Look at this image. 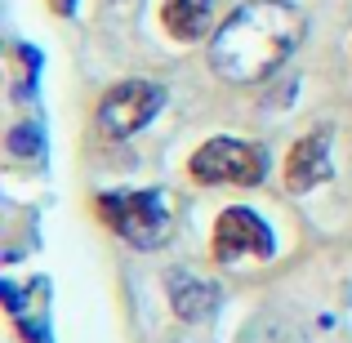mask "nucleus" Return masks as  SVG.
Segmentation results:
<instances>
[{
	"instance_id": "obj_7",
	"label": "nucleus",
	"mask_w": 352,
	"mask_h": 343,
	"mask_svg": "<svg viewBox=\"0 0 352 343\" xmlns=\"http://www.w3.org/2000/svg\"><path fill=\"white\" fill-rule=\"evenodd\" d=\"M170 303L183 321H201L219 308V285L201 281L192 272H170Z\"/></svg>"
},
{
	"instance_id": "obj_9",
	"label": "nucleus",
	"mask_w": 352,
	"mask_h": 343,
	"mask_svg": "<svg viewBox=\"0 0 352 343\" xmlns=\"http://www.w3.org/2000/svg\"><path fill=\"white\" fill-rule=\"evenodd\" d=\"M9 147H14L18 156H32L36 147H41V129H32V125H18V129H14V138H9Z\"/></svg>"
},
{
	"instance_id": "obj_8",
	"label": "nucleus",
	"mask_w": 352,
	"mask_h": 343,
	"mask_svg": "<svg viewBox=\"0 0 352 343\" xmlns=\"http://www.w3.org/2000/svg\"><path fill=\"white\" fill-rule=\"evenodd\" d=\"M214 5L219 0H165V32L174 41H201L214 23Z\"/></svg>"
},
{
	"instance_id": "obj_3",
	"label": "nucleus",
	"mask_w": 352,
	"mask_h": 343,
	"mask_svg": "<svg viewBox=\"0 0 352 343\" xmlns=\"http://www.w3.org/2000/svg\"><path fill=\"white\" fill-rule=\"evenodd\" d=\"M192 179L214 188V183H232V188H254L267 174V152L258 143H241V138H210L192 152L188 161Z\"/></svg>"
},
{
	"instance_id": "obj_4",
	"label": "nucleus",
	"mask_w": 352,
	"mask_h": 343,
	"mask_svg": "<svg viewBox=\"0 0 352 343\" xmlns=\"http://www.w3.org/2000/svg\"><path fill=\"white\" fill-rule=\"evenodd\" d=\"M165 103V89L156 80H120L98 103V129L107 138H129L147 125Z\"/></svg>"
},
{
	"instance_id": "obj_6",
	"label": "nucleus",
	"mask_w": 352,
	"mask_h": 343,
	"mask_svg": "<svg viewBox=\"0 0 352 343\" xmlns=\"http://www.w3.org/2000/svg\"><path fill=\"white\" fill-rule=\"evenodd\" d=\"M330 179V134L326 129H312L299 143L290 147V161H285V188L290 192H308L317 183Z\"/></svg>"
},
{
	"instance_id": "obj_5",
	"label": "nucleus",
	"mask_w": 352,
	"mask_h": 343,
	"mask_svg": "<svg viewBox=\"0 0 352 343\" xmlns=\"http://www.w3.org/2000/svg\"><path fill=\"white\" fill-rule=\"evenodd\" d=\"M272 228L254 210H223L214 228V258L236 263V258H267L272 254Z\"/></svg>"
},
{
	"instance_id": "obj_1",
	"label": "nucleus",
	"mask_w": 352,
	"mask_h": 343,
	"mask_svg": "<svg viewBox=\"0 0 352 343\" xmlns=\"http://www.w3.org/2000/svg\"><path fill=\"white\" fill-rule=\"evenodd\" d=\"M303 45V14L290 0H250L214 32L210 67L232 85H254L272 76Z\"/></svg>"
},
{
	"instance_id": "obj_10",
	"label": "nucleus",
	"mask_w": 352,
	"mask_h": 343,
	"mask_svg": "<svg viewBox=\"0 0 352 343\" xmlns=\"http://www.w3.org/2000/svg\"><path fill=\"white\" fill-rule=\"evenodd\" d=\"M54 5V14H72V9H76V0H50Z\"/></svg>"
},
{
	"instance_id": "obj_2",
	"label": "nucleus",
	"mask_w": 352,
	"mask_h": 343,
	"mask_svg": "<svg viewBox=\"0 0 352 343\" xmlns=\"http://www.w3.org/2000/svg\"><path fill=\"white\" fill-rule=\"evenodd\" d=\"M98 214L116 236L138 250L165 245V236L174 232V206L165 192H107L98 197Z\"/></svg>"
}]
</instances>
